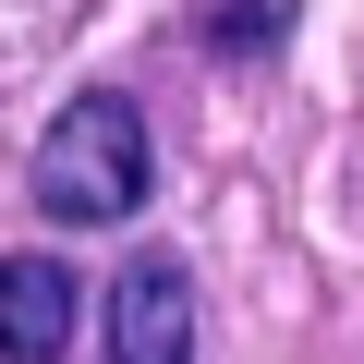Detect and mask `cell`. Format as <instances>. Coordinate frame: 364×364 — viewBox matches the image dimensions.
<instances>
[{
  "instance_id": "6da1fadb",
  "label": "cell",
  "mask_w": 364,
  "mask_h": 364,
  "mask_svg": "<svg viewBox=\"0 0 364 364\" xmlns=\"http://www.w3.org/2000/svg\"><path fill=\"white\" fill-rule=\"evenodd\" d=\"M25 182H37L49 219H73V231H122V219L146 207V182H158V170H146V109L109 97V85H85V97L37 134V170H25Z\"/></svg>"
},
{
  "instance_id": "7a4b0ae2",
  "label": "cell",
  "mask_w": 364,
  "mask_h": 364,
  "mask_svg": "<svg viewBox=\"0 0 364 364\" xmlns=\"http://www.w3.org/2000/svg\"><path fill=\"white\" fill-rule=\"evenodd\" d=\"M109 364H195V279H182V255H134L109 279Z\"/></svg>"
},
{
  "instance_id": "3957f363",
  "label": "cell",
  "mask_w": 364,
  "mask_h": 364,
  "mask_svg": "<svg viewBox=\"0 0 364 364\" xmlns=\"http://www.w3.org/2000/svg\"><path fill=\"white\" fill-rule=\"evenodd\" d=\"M61 352H73V267L0 255V364H61Z\"/></svg>"
},
{
  "instance_id": "277c9868",
  "label": "cell",
  "mask_w": 364,
  "mask_h": 364,
  "mask_svg": "<svg viewBox=\"0 0 364 364\" xmlns=\"http://www.w3.org/2000/svg\"><path fill=\"white\" fill-rule=\"evenodd\" d=\"M279 37H291V0H219V13H207V49H231V61L243 49H279Z\"/></svg>"
}]
</instances>
